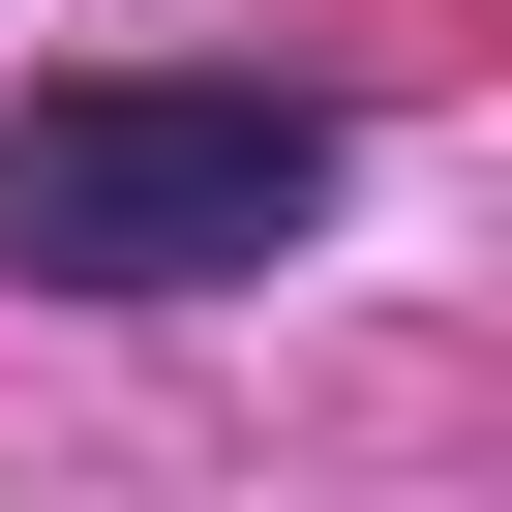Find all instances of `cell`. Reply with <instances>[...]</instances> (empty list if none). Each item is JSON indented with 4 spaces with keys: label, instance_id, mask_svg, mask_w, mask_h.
<instances>
[{
    "label": "cell",
    "instance_id": "1",
    "mask_svg": "<svg viewBox=\"0 0 512 512\" xmlns=\"http://www.w3.org/2000/svg\"><path fill=\"white\" fill-rule=\"evenodd\" d=\"M302 211H332V121H302V91L91 61V91L0 121V272H61V302H211V272H272Z\"/></svg>",
    "mask_w": 512,
    "mask_h": 512
}]
</instances>
